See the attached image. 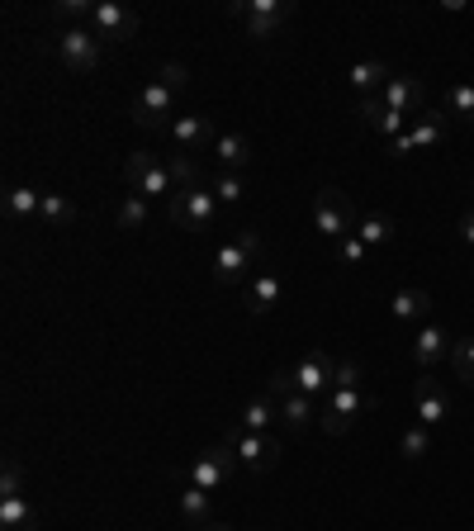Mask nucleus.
I'll return each mask as SVG.
<instances>
[{"instance_id":"obj_1","label":"nucleus","mask_w":474,"mask_h":531,"mask_svg":"<svg viewBox=\"0 0 474 531\" xmlns=\"http://www.w3.org/2000/svg\"><path fill=\"white\" fill-rule=\"evenodd\" d=\"M256 257H261V233H256V228H242L233 242L219 247V257H214V280H219V285H247Z\"/></svg>"},{"instance_id":"obj_2","label":"nucleus","mask_w":474,"mask_h":531,"mask_svg":"<svg viewBox=\"0 0 474 531\" xmlns=\"http://www.w3.org/2000/svg\"><path fill=\"white\" fill-rule=\"evenodd\" d=\"M166 214H171V223L185 228V233H204V228H214V219H219V195L204 190V185L176 190V195L166 200Z\"/></svg>"},{"instance_id":"obj_3","label":"nucleus","mask_w":474,"mask_h":531,"mask_svg":"<svg viewBox=\"0 0 474 531\" xmlns=\"http://www.w3.org/2000/svg\"><path fill=\"white\" fill-rule=\"evenodd\" d=\"M365 408H375V394H370V389H342V385H332V394L323 399V408H318V427H323L328 437H347L351 422L361 418Z\"/></svg>"},{"instance_id":"obj_4","label":"nucleus","mask_w":474,"mask_h":531,"mask_svg":"<svg viewBox=\"0 0 474 531\" xmlns=\"http://www.w3.org/2000/svg\"><path fill=\"white\" fill-rule=\"evenodd\" d=\"M124 181L133 185V195H143V200H171V195H176L171 166L157 162L152 152H128V162H124Z\"/></svg>"},{"instance_id":"obj_5","label":"nucleus","mask_w":474,"mask_h":531,"mask_svg":"<svg viewBox=\"0 0 474 531\" xmlns=\"http://www.w3.org/2000/svg\"><path fill=\"white\" fill-rule=\"evenodd\" d=\"M228 15L247 24V38H275L285 24H290L294 5L290 0H233Z\"/></svg>"},{"instance_id":"obj_6","label":"nucleus","mask_w":474,"mask_h":531,"mask_svg":"<svg viewBox=\"0 0 474 531\" xmlns=\"http://www.w3.org/2000/svg\"><path fill=\"white\" fill-rule=\"evenodd\" d=\"M356 209H351V200L347 195H342V190H318V195H313V228H318V233H323V238L328 242H342V238H351V233H356Z\"/></svg>"},{"instance_id":"obj_7","label":"nucleus","mask_w":474,"mask_h":531,"mask_svg":"<svg viewBox=\"0 0 474 531\" xmlns=\"http://www.w3.org/2000/svg\"><path fill=\"white\" fill-rule=\"evenodd\" d=\"M133 124L147 133H171V124H176V91H166L162 81H147L143 91L133 95Z\"/></svg>"},{"instance_id":"obj_8","label":"nucleus","mask_w":474,"mask_h":531,"mask_svg":"<svg viewBox=\"0 0 474 531\" xmlns=\"http://www.w3.org/2000/svg\"><path fill=\"white\" fill-rule=\"evenodd\" d=\"M446 129H451V114L446 110H422L413 129L399 133L394 143H384V147H389V157H408V152H418V147H437L441 138H446Z\"/></svg>"},{"instance_id":"obj_9","label":"nucleus","mask_w":474,"mask_h":531,"mask_svg":"<svg viewBox=\"0 0 474 531\" xmlns=\"http://www.w3.org/2000/svg\"><path fill=\"white\" fill-rule=\"evenodd\" d=\"M237 470V456L233 446H209V451H200V456L190 460V470H185V484H200V489H219L223 479H233Z\"/></svg>"},{"instance_id":"obj_10","label":"nucleus","mask_w":474,"mask_h":531,"mask_svg":"<svg viewBox=\"0 0 474 531\" xmlns=\"http://www.w3.org/2000/svg\"><path fill=\"white\" fill-rule=\"evenodd\" d=\"M228 446H233L237 465L252 470V475H266V470H275V460H280V441L266 437V432H237Z\"/></svg>"},{"instance_id":"obj_11","label":"nucleus","mask_w":474,"mask_h":531,"mask_svg":"<svg viewBox=\"0 0 474 531\" xmlns=\"http://www.w3.org/2000/svg\"><path fill=\"white\" fill-rule=\"evenodd\" d=\"M57 57H62L72 72H95V67H100V38H95L91 29L72 24V29L57 34Z\"/></svg>"},{"instance_id":"obj_12","label":"nucleus","mask_w":474,"mask_h":531,"mask_svg":"<svg viewBox=\"0 0 474 531\" xmlns=\"http://www.w3.org/2000/svg\"><path fill=\"white\" fill-rule=\"evenodd\" d=\"M95 38H105V43H124V38L138 34V15L128 10V5H119V0H95Z\"/></svg>"},{"instance_id":"obj_13","label":"nucleus","mask_w":474,"mask_h":531,"mask_svg":"<svg viewBox=\"0 0 474 531\" xmlns=\"http://www.w3.org/2000/svg\"><path fill=\"white\" fill-rule=\"evenodd\" d=\"M356 114H361V124H365L370 133H380L384 143H394L399 133H408V114L389 110L380 95H361V100H356Z\"/></svg>"},{"instance_id":"obj_14","label":"nucleus","mask_w":474,"mask_h":531,"mask_svg":"<svg viewBox=\"0 0 474 531\" xmlns=\"http://www.w3.org/2000/svg\"><path fill=\"white\" fill-rule=\"evenodd\" d=\"M332 370H337V361H332L328 351H309V356L294 366V389H304V394H313V399H328L332 394Z\"/></svg>"},{"instance_id":"obj_15","label":"nucleus","mask_w":474,"mask_h":531,"mask_svg":"<svg viewBox=\"0 0 474 531\" xmlns=\"http://www.w3.org/2000/svg\"><path fill=\"white\" fill-rule=\"evenodd\" d=\"M280 294H285V280L275 271H256L247 285H242V309L252 313V318H266V313L280 304Z\"/></svg>"},{"instance_id":"obj_16","label":"nucleus","mask_w":474,"mask_h":531,"mask_svg":"<svg viewBox=\"0 0 474 531\" xmlns=\"http://www.w3.org/2000/svg\"><path fill=\"white\" fill-rule=\"evenodd\" d=\"M380 100L389 105V110H399V114L413 119V114H422V105H427V86H422L418 76H389Z\"/></svg>"},{"instance_id":"obj_17","label":"nucleus","mask_w":474,"mask_h":531,"mask_svg":"<svg viewBox=\"0 0 474 531\" xmlns=\"http://www.w3.org/2000/svg\"><path fill=\"white\" fill-rule=\"evenodd\" d=\"M171 138H176V147H181V152H200V147L219 143V129H214V119H209V114H176Z\"/></svg>"},{"instance_id":"obj_18","label":"nucleus","mask_w":474,"mask_h":531,"mask_svg":"<svg viewBox=\"0 0 474 531\" xmlns=\"http://www.w3.org/2000/svg\"><path fill=\"white\" fill-rule=\"evenodd\" d=\"M451 332L441 328V323H422V332L413 337V361H418L422 370H432V366H441L446 356H451Z\"/></svg>"},{"instance_id":"obj_19","label":"nucleus","mask_w":474,"mask_h":531,"mask_svg":"<svg viewBox=\"0 0 474 531\" xmlns=\"http://www.w3.org/2000/svg\"><path fill=\"white\" fill-rule=\"evenodd\" d=\"M446 413H451V399H446L441 380H432V375L418 380V422H422V427H441Z\"/></svg>"},{"instance_id":"obj_20","label":"nucleus","mask_w":474,"mask_h":531,"mask_svg":"<svg viewBox=\"0 0 474 531\" xmlns=\"http://www.w3.org/2000/svg\"><path fill=\"white\" fill-rule=\"evenodd\" d=\"M214 152H219V166L223 171H247V166L256 162V147L247 133H219V143H214Z\"/></svg>"},{"instance_id":"obj_21","label":"nucleus","mask_w":474,"mask_h":531,"mask_svg":"<svg viewBox=\"0 0 474 531\" xmlns=\"http://www.w3.org/2000/svg\"><path fill=\"white\" fill-rule=\"evenodd\" d=\"M275 403H280V422H285L290 432H304V427L318 418V399L304 394V389H294V394H285V399H275Z\"/></svg>"},{"instance_id":"obj_22","label":"nucleus","mask_w":474,"mask_h":531,"mask_svg":"<svg viewBox=\"0 0 474 531\" xmlns=\"http://www.w3.org/2000/svg\"><path fill=\"white\" fill-rule=\"evenodd\" d=\"M181 517L195 531L209 527V522H214V498H209V489H200V484H181Z\"/></svg>"},{"instance_id":"obj_23","label":"nucleus","mask_w":474,"mask_h":531,"mask_svg":"<svg viewBox=\"0 0 474 531\" xmlns=\"http://www.w3.org/2000/svg\"><path fill=\"white\" fill-rule=\"evenodd\" d=\"M389 313H394V323H422L427 313H432V294L427 290H399L389 299Z\"/></svg>"},{"instance_id":"obj_24","label":"nucleus","mask_w":474,"mask_h":531,"mask_svg":"<svg viewBox=\"0 0 474 531\" xmlns=\"http://www.w3.org/2000/svg\"><path fill=\"white\" fill-rule=\"evenodd\" d=\"M271 422H280V403H275L271 394L247 399V408H242V432H266Z\"/></svg>"},{"instance_id":"obj_25","label":"nucleus","mask_w":474,"mask_h":531,"mask_svg":"<svg viewBox=\"0 0 474 531\" xmlns=\"http://www.w3.org/2000/svg\"><path fill=\"white\" fill-rule=\"evenodd\" d=\"M38 209H43V190H29V185H10V190H5V214L15 223L34 219Z\"/></svg>"},{"instance_id":"obj_26","label":"nucleus","mask_w":474,"mask_h":531,"mask_svg":"<svg viewBox=\"0 0 474 531\" xmlns=\"http://www.w3.org/2000/svg\"><path fill=\"white\" fill-rule=\"evenodd\" d=\"M347 81L356 95H380L384 81H389V67H384V62H356L347 72Z\"/></svg>"},{"instance_id":"obj_27","label":"nucleus","mask_w":474,"mask_h":531,"mask_svg":"<svg viewBox=\"0 0 474 531\" xmlns=\"http://www.w3.org/2000/svg\"><path fill=\"white\" fill-rule=\"evenodd\" d=\"M38 517L29 508V498H0V531H34Z\"/></svg>"},{"instance_id":"obj_28","label":"nucleus","mask_w":474,"mask_h":531,"mask_svg":"<svg viewBox=\"0 0 474 531\" xmlns=\"http://www.w3.org/2000/svg\"><path fill=\"white\" fill-rule=\"evenodd\" d=\"M394 233H399V228H394L389 214H365V219L356 223V238H361L365 247H384V242H394Z\"/></svg>"},{"instance_id":"obj_29","label":"nucleus","mask_w":474,"mask_h":531,"mask_svg":"<svg viewBox=\"0 0 474 531\" xmlns=\"http://www.w3.org/2000/svg\"><path fill=\"white\" fill-rule=\"evenodd\" d=\"M441 110L460 119V124H474V86L470 81H456V86H446V105Z\"/></svg>"},{"instance_id":"obj_30","label":"nucleus","mask_w":474,"mask_h":531,"mask_svg":"<svg viewBox=\"0 0 474 531\" xmlns=\"http://www.w3.org/2000/svg\"><path fill=\"white\" fill-rule=\"evenodd\" d=\"M399 451H403V460H422L427 451H432V427L413 422V427H408V432L399 437Z\"/></svg>"},{"instance_id":"obj_31","label":"nucleus","mask_w":474,"mask_h":531,"mask_svg":"<svg viewBox=\"0 0 474 531\" xmlns=\"http://www.w3.org/2000/svg\"><path fill=\"white\" fill-rule=\"evenodd\" d=\"M147 214H152V209H147L143 195H128V200L119 204V228H124V233H138V228H147Z\"/></svg>"},{"instance_id":"obj_32","label":"nucleus","mask_w":474,"mask_h":531,"mask_svg":"<svg viewBox=\"0 0 474 531\" xmlns=\"http://www.w3.org/2000/svg\"><path fill=\"white\" fill-rule=\"evenodd\" d=\"M214 195H219V204H242V195H247V176H242V171H219Z\"/></svg>"},{"instance_id":"obj_33","label":"nucleus","mask_w":474,"mask_h":531,"mask_svg":"<svg viewBox=\"0 0 474 531\" xmlns=\"http://www.w3.org/2000/svg\"><path fill=\"white\" fill-rule=\"evenodd\" d=\"M171 181H176V190H190V185H200V166H195V157L190 152H176L171 157Z\"/></svg>"},{"instance_id":"obj_34","label":"nucleus","mask_w":474,"mask_h":531,"mask_svg":"<svg viewBox=\"0 0 474 531\" xmlns=\"http://www.w3.org/2000/svg\"><path fill=\"white\" fill-rule=\"evenodd\" d=\"M451 370H456V380H465V385L474 389V337H465V342L451 347Z\"/></svg>"},{"instance_id":"obj_35","label":"nucleus","mask_w":474,"mask_h":531,"mask_svg":"<svg viewBox=\"0 0 474 531\" xmlns=\"http://www.w3.org/2000/svg\"><path fill=\"white\" fill-rule=\"evenodd\" d=\"M38 219H48V223H72V219H76V204H72V200H62V195H48V190H43V209H38Z\"/></svg>"},{"instance_id":"obj_36","label":"nucleus","mask_w":474,"mask_h":531,"mask_svg":"<svg viewBox=\"0 0 474 531\" xmlns=\"http://www.w3.org/2000/svg\"><path fill=\"white\" fill-rule=\"evenodd\" d=\"M53 19H62L67 29H72V19H91L95 15V0H57L53 10H48Z\"/></svg>"},{"instance_id":"obj_37","label":"nucleus","mask_w":474,"mask_h":531,"mask_svg":"<svg viewBox=\"0 0 474 531\" xmlns=\"http://www.w3.org/2000/svg\"><path fill=\"white\" fill-rule=\"evenodd\" d=\"M19 494H24V470H19V460L10 456L5 470H0V498H19Z\"/></svg>"},{"instance_id":"obj_38","label":"nucleus","mask_w":474,"mask_h":531,"mask_svg":"<svg viewBox=\"0 0 474 531\" xmlns=\"http://www.w3.org/2000/svg\"><path fill=\"white\" fill-rule=\"evenodd\" d=\"M337 257H342V266H361V261L370 257V247H365V242L356 238V233H351V238L337 242Z\"/></svg>"},{"instance_id":"obj_39","label":"nucleus","mask_w":474,"mask_h":531,"mask_svg":"<svg viewBox=\"0 0 474 531\" xmlns=\"http://www.w3.org/2000/svg\"><path fill=\"white\" fill-rule=\"evenodd\" d=\"M332 385H342V389H365V375L356 361H337V370H332Z\"/></svg>"},{"instance_id":"obj_40","label":"nucleus","mask_w":474,"mask_h":531,"mask_svg":"<svg viewBox=\"0 0 474 531\" xmlns=\"http://www.w3.org/2000/svg\"><path fill=\"white\" fill-rule=\"evenodd\" d=\"M157 81H162L166 91H176V95H181V91H185V86H190V72H185L181 62H166L162 72H157Z\"/></svg>"},{"instance_id":"obj_41","label":"nucleus","mask_w":474,"mask_h":531,"mask_svg":"<svg viewBox=\"0 0 474 531\" xmlns=\"http://www.w3.org/2000/svg\"><path fill=\"white\" fill-rule=\"evenodd\" d=\"M460 238H465V242H470V247H474V209H470V214H465V219H460Z\"/></svg>"},{"instance_id":"obj_42","label":"nucleus","mask_w":474,"mask_h":531,"mask_svg":"<svg viewBox=\"0 0 474 531\" xmlns=\"http://www.w3.org/2000/svg\"><path fill=\"white\" fill-rule=\"evenodd\" d=\"M200 531H233L228 522H209V527H200Z\"/></svg>"}]
</instances>
